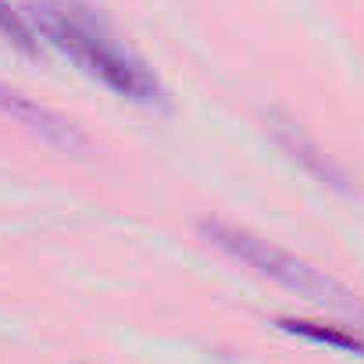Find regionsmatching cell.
I'll list each match as a JSON object with an SVG mask.
<instances>
[{
  "label": "cell",
  "mask_w": 364,
  "mask_h": 364,
  "mask_svg": "<svg viewBox=\"0 0 364 364\" xmlns=\"http://www.w3.org/2000/svg\"><path fill=\"white\" fill-rule=\"evenodd\" d=\"M29 22L40 33V40H47L65 58H72L86 75H93L97 82L114 90L118 97L136 100V104L161 100V82L154 79V72L143 61H136L132 54H125L114 40H107L100 29L82 22L79 15L40 4V8H29Z\"/></svg>",
  "instance_id": "cell-2"
},
{
  "label": "cell",
  "mask_w": 364,
  "mask_h": 364,
  "mask_svg": "<svg viewBox=\"0 0 364 364\" xmlns=\"http://www.w3.org/2000/svg\"><path fill=\"white\" fill-rule=\"evenodd\" d=\"M0 114L15 118L18 125H26L29 132H36L40 139H47V143L58 146V150H68V154L86 150V132H82L79 125H72L65 114L43 107L40 100L26 97L22 90H15V86H8V82H0Z\"/></svg>",
  "instance_id": "cell-3"
},
{
  "label": "cell",
  "mask_w": 364,
  "mask_h": 364,
  "mask_svg": "<svg viewBox=\"0 0 364 364\" xmlns=\"http://www.w3.org/2000/svg\"><path fill=\"white\" fill-rule=\"evenodd\" d=\"M200 236L218 247L225 257H232L236 264L250 268L254 275L318 304V307H328V311H339L353 321H364V304L353 289H346L339 279H332L325 268H314L311 261L268 243L264 236L243 229V225H232V222H222V218H200Z\"/></svg>",
  "instance_id": "cell-1"
},
{
  "label": "cell",
  "mask_w": 364,
  "mask_h": 364,
  "mask_svg": "<svg viewBox=\"0 0 364 364\" xmlns=\"http://www.w3.org/2000/svg\"><path fill=\"white\" fill-rule=\"evenodd\" d=\"M279 328L289 332V336H300V339L332 346V350L364 353V339L353 328H346V325H325V321H311V318H279Z\"/></svg>",
  "instance_id": "cell-5"
},
{
  "label": "cell",
  "mask_w": 364,
  "mask_h": 364,
  "mask_svg": "<svg viewBox=\"0 0 364 364\" xmlns=\"http://www.w3.org/2000/svg\"><path fill=\"white\" fill-rule=\"evenodd\" d=\"M0 36H4L18 54H26V58H40V33L33 29L29 15L15 11L8 0H0Z\"/></svg>",
  "instance_id": "cell-6"
},
{
  "label": "cell",
  "mask_w": 364,
  "mask_h": 364,
  "mask_svg": "<svg viewBox=\"0 0 364 364\" xmlns=\"http://www.w3.org/2000/svg\"><path fill=\"white\" fill-rule=\"evenodd\" d=\"M268 129H272V139L279 143V150L289 157V161H296L311 178H318L321 186H328V190H336V193H350V178H346V171L293 122V118H286V114H268Z\"/></svg>",
  "instance_id": "cell-4"
}]
</instances>
